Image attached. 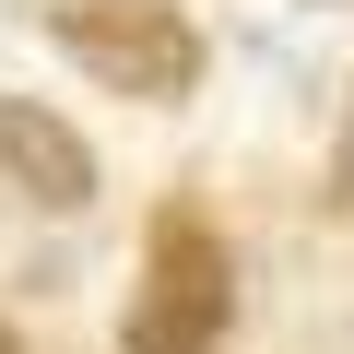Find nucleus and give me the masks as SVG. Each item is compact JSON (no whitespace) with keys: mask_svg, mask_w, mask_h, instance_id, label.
<instances>
[{"mask_svg":"<svg viewBox=\"0 0 354 354\" xmlns=\"http://www.w3.org/2000/svg\"><path fill=\"white\" fill-rule=\"evenodd\" d=\"M36 36L130 106H189L213 71V36L189 24V0H36Z\"/></svg>","mask_w":354,"mask_h":354,"instance_id":"obj_1","label":"nucleus"},{"mask_svg":"<svg viewBox=\"0 0 354 354\" xmlns=\"http://www.w3.org/2000/svg\"><path fill=\"white\" fill-rule=\"evenodd\" d=\"M225 330H236V248L201 213H165L142 236V283H130L118 342L130 354H225Z\"/></svg>","mask_w":354,"mask_h":354,"instance_id":"obj_2","label":"nucleus"},{"mask_svg":"<svg viewBox=\"0 0 354 354\" xmlns=\"http://www.w3.org/2000/svg\"><path fill=\"white\" fill-rule=\"evenodd\" d=\"M71 213H95V142L36 95H0V225H71Z\"/></svg>","mask_w":354,"mask_h":354,"instance_id":"obj_3","label":"nucleus"},{"mask_svg":"<svg viewBox=\"0 0 354 354\" xmlns=\"http://www.w3.org/2000/svg\"><path fill=\"white\" fill-rule=\"evenodd\" d=\"M330 201L354 213V95H342V130H330Z\"/></svg>","mask_w":354,"mask_h":354,"instance_id":"obj_4","label":"nucleus"},{"mask_svg":"<svg viewBox=\"0 0 354 354\" xmlns=\"http://www.w3.org/2000/svg\"><path fill=\"white\" fill-rule=\"evenodd\" d=\"M307 12H342V0H307Z\"/></svg>","mask_w":354,"mask_h":354,"instance_id":"obj_5","label":"nucleus"}]
</instances>
